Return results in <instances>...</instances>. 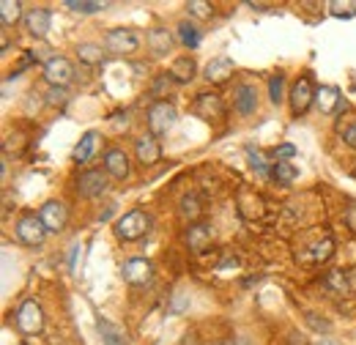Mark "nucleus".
I'll return each instance as SVG.
<instances>
[{
  "instance_id": "nucleus-36",
  "label": "nucleus",
  "mask_w": 356,
  "mask_h": 345,
  "mask_svg": "<svg viewBox=\"0 0 356 345\" xmlns=\"http://www.w3.org/2000/svg\"><path fill=\"white\" fill-rule=\"evenodd\" d=\"M346 280H348V291L356 294V268H348V271H346Z\"/></svg>"
},
{
  "instance_id": "nucleus-7",
  "label": "nucleus",
  "mask_w": 356,
  "mask_h": 345,
  "mask_svg": "<svg viewBox=\"0 0 356 345\" xmlns=\"http://www.w3.org/2000/svg\"><path fill=\"white\" fill-rule=\"evenodd\" d=\"M107 172L104 170H83L77 175V195H83V198H88V200H96V198H102L104 192H107Z\"/></svg>"
},
{
  "instance_id": "nucleus-39",
  "label": "nucleus",
  "mask_w": 356,
  "mask_h": 345,
  "mask_svg": "<svg viewBox=\"0 0 356 345\" xmlns=\"http://www.w3.org/2000/svg\"><path fill=\"white\" fill-rule=\"evenodd\" d=\"M19 345H25V343H19Z\"/></svg>"
},
{
  "instance_id": "nucleus-25",
  "label": "nucleus",
  "mask_w": 356,
  "mask_h": 345,
  "mask_svg": "<svg viewBox=\"0 0 356 345\" xmlns=\"http://www.w3.org/2000/svg\"><path fill=\"white\" fill-rule=\"evenodd\" d=\"M178 36H181V44L189 47V49H195V47L200 44V31H197L189 19H181V22H178Z\"/></svg>"
},
{
  "instance_id": "nucleus-30",
  "label": "nucleus",
  "mask_w": 356,
  "mask_h": 345,
  "mask_svg": "<svg viewBox=\"0 0 356 345\" xmlns=\"http://www.w3.org/2000/svg\"><path fill=\"white\" fill-rule=\"evenodd\" d=\"M69 11H80V14H99L104 8V3H88V0H69L66 3Z\"/></svg>"
},
{
  "instance_id": "nucleus-21",
  "label": "nucleus",
  "mask_w": 356,
  "mask_h": 345,
  "mask_svg": "<svg viewBox=\"0 0 356 345\" xmlns=\"http://www.w3.org/2000/svg\"><path fill=\"white\" fill-rule=\"evenodd\" d=\"M148 47H151V52H154L156 58H162V55H168V52L173 49V36H170L165 28H154V31L148 33Z\"/></svg>"
},
{
  "instance_id": "nucleus-33",
  "label": "nucleus",
  "mask_w": 356,
  "mask_h": 345,
  "mask_svg": "<svg viewBox=\"0 0 356 345\" xmlns=\"http://www.w3.org/2000/svg\"><path fill=\"white\" fill-rule=\"evenodd\" d=\"M293 154H296V148H293L291 143H282V145L274 148V159H291Z\"/></svg>"
},
{
  "instance_id": "nucleus-31",
  "label": "nucleus",
  "mask_w": 356,
  "mask_h": 345,
  "mask_svg": "<svg viewBox=\"0 0 356 345\" xmlns=\"http://www.w3.org/2000/svg\"><path fill=\"white\" fill-rule=\"evenodd\" d=\"M247 159H250V165H252L255 170L261 172V175H266V172H271V170H268L271 165H266V159H264V154H261V151H255L252 145H247Z\"/></svg>"
},
{
  "instance_id": "nucleus-34",
  "label": "nucleus",
  "mask_w": 356,
  "mask_h": 345,
  "mask_svg": "<svg viewBox=\"0 0 356 345\" xmlns=\"http://www.w3.org/2000/svg\"><path fill=\"white\" fill-rule=\"evenodd\" d=\"M343 140H346L351 148H356V121L346 124V129H343Z\"/></svg>"
},
{
  "instance_id": "nucleus-32",
  "label": "nucleus",
  "mask_w": 356,
  "mask_h": 345,
  "mask_svg": "<svg viewBox=\"0 0 356 345\" xmlns=\"http://www.w3.org/2000/svg\"><path fill=\"white\" fill-rule=\"evenodd\" d=\"M186 11H189L192 17H200V19H206V17L214 14V8H211L209 3H203V0H192V3H186Z\"/></svg>"
},
{
  "instance_id": "nucleus-18",
  "label": "nucleus",
  "mask_w": 356,
  "mask_h": 345,
  "mask_svg": "<svg viewBox=\"0 0 356 345\" xmlns=\"http://www.w3.org/2000/svg\"><path fill=\"white\" fill-rule=\"evenodd\" d=\"M315 104H318V110L321 113H334V110H340V104H343V96H340V90L334 86H321L318 88V93H315Z\"/></svg>"
},
{
  "instance_id": "nucleus-24",
  "label": "nucleus",
  "mask_w": 356,
  "mask_h": 345,
  "mask_svg": "<svg viewBox=\"0 0 356 345\" xmlns=\"http://www.w3.org/2000/svg\"><path fill=\"white\" fill-rule=\"evenodd\" d=\"M271 181H277V184H282V186H291L293 181H296V175L299 170L293 168V165H288V162H277V165H271Z\"/></svg>"
},
{
  "instance_id": "nucleus-26",
  "label": "nucleus",
  "mask_w": 356,
  "mask_h": 345,
  "mask_svg": "<svg viewBox=\"0 0 356 345\" xmlns=\"http://www.w3.org/2000/svg\"><path fill=\"white\" fill-rule=\"evenodd\" d=\"M178 211L184 219H197V216L203 214V206H200V200H197V195H184L181 198V203H178Z\"/></svg>"
},
{
  "instance_id": "nucleus-27",
  "label": "nucleus",
  "mask_w": 356,
  "mask_h": 345,
  "mask_svg": "<svg viewBox=\"0 0 356 345\" xmlns=\"http://www.w3.org/2000/svg\"><path fill=\"white\" fill-rule=\"evenodd\" d=\"M77 58H80L83 63L93 66V63H102V61H104V49H102L99 44H80V47H77Z\"/></svg>"
},
{
  "instance_id": "nucleus-28",
  "label": "nucleus",
  "mask_w": 356,
  "mask_h": 345,
  "mask_svg": "<svg viewBox=\"0 0 356 345\" xmlns=\"http://www.w3.org/2000/svg\"><path fill=\"white\" fill-rule=\"evenodd\" d=\"M332 252H334V241H332L329 236H323V241L315 244L310 250V260L312 263H326V260L332 258Z\"/></svg>"
},
{
  "instance_id": "nucleus-4",
  "label": "nucleus",
  "mask_w": 356,
  "mask_h": 345,
  "mask_svg": "<svg viewBox=\"0 0 356 345\" xmlns=\"http://www.w3.org/2000/svg\"><path fill=\"white\" fill-rule=\"evenodd\" d=\"M14 326L22 335H42V329H44V312H42V307H39L36 299H25V302L19 304V310L14 315Z\"/></svg>"
},
{
  "instance_id": "nucleus-38",
  "label": "nucleus",
  "mask_w": 356,
  "mask_h": 345,
  "mask_svg": "<svg viewBox=\"0 0 356 345\" xmlns=\"http://www.w3.org/2000/svg\"><path fill=\"white\" fill-rule=\"evenodd\" d=\"M211 345H230V343H225V340H220V343H211Z\"/></svg>"
},
{
  "instance_id": "nucleus-6",
  "label": "nucleus",
  "mask_w": 356,
  "mask_h": 345,
  "mask_svg": "<svg viewBox=\"0 0 356 345\" xmlns=\"http://www.w3.org/2000/svg\"><path fill=\"white\" fill-rule=\"evenodd\" d=\"M44 80L52 88H66L74 80V66L63 55H52L44 63Z\"/></svg>"
},
{
  "instance_id": "nucleus-8",
  "label": "nucleus",
  "mask_w": 356,
  "mask_h": 345,
  "mask_svg": "<svg viewBox=\"0 0 356 345\" xmlns=\"http://www.w3.org/2000/svg\"><path fill=\"white\" fill-rule=\"evenodd\" d=\"M104 47L113 55H132L134 49L140 47V39H137V33L129 31V28H113L107 33V39H104Z\"/></svg>"
},
{
  "instance_id": "nucleus-2",
  "label": "nucleus",
  "mask_w": 356,
  "mask_h": 345,
  "mask_svg": "<svg viewBox=\"0 0 356 345\" xmlns=\"http://www.w3.org/2000/svg\"><path fill=\"white\" fill-rule=\"evenodd\" d=\"M47 233H49V230H47V225L42 222L39 214H22L17 219V225H14V236H17V241L25 244V247H42Z\"/></svg>"
},
{
  "instance_id": "nucleus-11",
  "label": "nucleus",
  "mask_w": 356,
  "mask_h": 345,
  "mask_svg": "<svg viewBox=\"0 0 356 345\" xmlns=\"http://www.w3.org/2000/svg\"><path fill=\"white\" fill-rule=\"evenodd\" d=\"M39 216H42V222L47 225L49 233H60L66 227V222H69V211H66V206L60 200H47Z\"/></svg>"
},
{
  "instance_id": "nucleus-22",
  "label": "nucleus",
  "mask_w": 356,
  "mask_h": 345,
  "mask_svg": "<svg viewBox=\"0 0 356 345\" xmlns=\"http://www.w3.org/2000/svg\"><path fill=\"white\" fill-rule=\"evenodd\" d=\"M25 22V14H22V3L19 0H3L0 3V22H3V28H8V25H17V22Z\"/></svg>"
},
{
  "instance_id": "nucleus-20",
  "label": "nucleus",
  "mask_w": 356,
  "mask_h": 345,
  "mask_svg": "<svg viewBox=\"0 0 356 345\" xmlns=\"http://www.w3.org/2000/svg\"><path fill=\"white\" fill-rule=\"evenodd\" d=\"M96 329H99L102 340H104L107 345H129V337H127V332H124L121 326H115L113 321H107V318H99Z\"/></svg>"
},
{
  "instance_id": "nucleus-14",
  "label": "nucleus",
  "mask_w": 356,
  "mask_h": 345,
  "mask_svg": "<svg viewBox=\"0 0 356 345\" xmlns=\"http://www.w3.org/2000/svg\"><path fill=\"white\" fill-rule=\"evenodd\" d=\"M192 107H195V113H197L203 121H217V118L225 115V104L217 93H197V99H195Z\"/></svg>"
},
{
  "instance_id": "nucleus-5",
  "label": "nucleus",
  "mask_w": 356,
  "mask_h": 345,
  "mask_svg": "<svg viewBox=\"0 0 356 345\" xmlns=\"http://www.w3.org/2000/svg\"><path fill=\"white\" fill-rule=\"evenodd\" d=\"M315 86L310 83V77H299V80H293V86H291V93H288V102H291V110H293V115H305L307 110H310L312 104H315Z\"/></svg>"
},
{
  "instance_id": "nucleus-15",
  "label": "nucleus",
  "mask_w": 356,
  "mask_h": 345,
  "mask_svg": "<svg viewBox=\"0 0 356 345\" xmlns=\"http://www.w3.org/2000/svg\"><path fill=\"white\" fill-rule=\"evenodd\" d=\"M49 22H52L49 8H31V11L25 14V28H28V33L36 36V39H44L47 33H49Z\"/></svg>"
},
{
  "instance_id": "nucleus-13",
  "label": "nucleus",
  "mask_w": 356,
  "mask_h": 345,
  "mask_svg": "<svg viewBox=\"0 0 356 345\" xmlns=\"http://www.w3.org/2000/svg\"><path fill=\"white\" fill-rule=\"evenodd\" d=\"M134 157H137V162L145 165V168L156 165V162L162 159V148H159L156 137H154V134H143V137H137V143H134Z\"/></svg>"
},
{
  "instance_id": "nucleus-12",
  "label": "nucleus",
  "mask_w": 356,
  "mask_h": 345,
  "mask_svg": "<svg viewBox=\"0 0 356 345\" xmlns=\"http://www.w3.org/2000/svg\"><path fill=\"white\" fill-rule=\"evenodd\" d=\"M211 239H214V227L209 222H192L186 227V236H184V241L192 252H203L211 244Z\"/></svg>"
},
{
  "instance_id": "nucleus-9",
  "label": "nucleus",
  "mask_w": 356,
  "mask_h": 345,
  "mask_svg": "<svg viewBox=\"0 0 356 345\" xmlns=\"http://www.w3.org/2000/svg\"><path fill=\"white\" fill-rule=\"evenodd\" d=\"M121 274H124V280L129 285H148L151 277H154V266H151V260L145 258H129L121 266Z\"/></svg>"
},
{
  "instance_id": "nucleus-10",
  "label": "nucleus",
  "mask_w": 356,
  "mask_h": 345,
  "mask_svg": "<svg viewBox=\"0 0 356 345\" xmlns=\"http://www.w3.org/2000/svg\"><path fill=\"white\" fill-rule=\"evenodd\" d=\"M102 170L107 172L110 178H115V181H124V178L132 175V165H129V157L121 148H110L104 154V168Z\"/></svg>"
},
{
  "instance_id": "nucleus-19",
  "label": "nucleus",
  "mask_w": 356,
  "mask_h": 345,
  "mask_svg": "<svg viewBox=\"0 0 356 345\" xmlns=\"http://www.w3.org/2000/svg\"><path fill=\"white\" fill-rule=\"evenodd\" d=\"M99 143H102V137H99V131H86L83 137H80V143H77V148H74V154H72V159L77 162V165H86L90 157L96 154V148H99Z\"/></svg>"
},
{
  "instance_id": "nucleus-37",
  "label": "nucleus",
  "mask_w": 356,
  "mask_h": 345,
  "mask_svg": "<svg viewBox=\"0 0 356 345\" xmlns=\"http://www.w3.org/2000/svg\"><path fill=\"white\" fill-rule=\"evenodd\" d=\"M356 6H348V3H346V6H340V3H332V11H354Z\"/></svg>"
},
{
  "instance_id": "nucleus-17",
  "label": "nucleus",
  "mask_w": 356,
  "mask_h": 345,
  "mask_svg": "<svg viewBox=\"0 0 356 345\" xmlns=\"http://www.w3.org/2000/svg\"><path fill=\"white\" fill-rule=\"evenodd\" d=\"M233 107H236V113H241V115L255 113V107H258V90L252 86H238L236 93H233Z\"/></svg>"
},
{
  "instance_id": "nucleus-16",
  "label": "nucleus",
  "mask_w": 356,
  "mask_h": 345,
  "mask_svg": "<svg viewBox=\"0 0 356 345\" xmlns=\"http://www.w3.org/2000/svg\"><path fill=\"white\" fill-rule=\"evenodd\" d=\"M233 72H236V66H233V61L230 58H211V63L206 66V80L211 83V86H222V83H227L230 77H233Z\"/></svg>"
},
{
  "instance_id": "nucleus-35",
  "label": "nucleus",
  "mask_w": 356,
  "mask_h": 345,
  "mask_svg": "<svg viewBox=\"0 0 356 345\" xmlns=\"http://www.w3.org/2000/svg\"><path fill=\"white\" fill-rule=\"evenodd\" d=\"M346 225L356 236V203H348V209H346Z\"/></svg>"
},
{
  "instance_id": "nucleus-29",
  "label": "nucleus",
  "mask_w": 356,
  "mask_h": 345,
  "mask_svg": "<svg viewBox=\"0 0 356 345\" xmlns=\"http://www.w3.org/2000/svg\"><path fill=\"white\" fill-rule=\"evenodd\" d=\"M268 99L274 104H282V99H285V74H274L268 80Z\"/></svg>"
},
{
  "instance_id": "nucleus-23",
  "label": "nucleus",
  "mask_w": 356,
  "mask_h": 345,
  "mask_svg": "<svg viewBox=\"0 0 356 345\" xmlns=\"http://www.w3.org/2000/svg\"><path fill=\"white\" fill-rule=\"evenodd\" d=\"M195 77V61L192 58H178L170 66V80L173 83H189Z\"/></svg>"
},
{
  "instance_id": "nucleus-3",
  "label": "nucleus",
  "mask_w": 356,
  "mask_h": 345,
  "mask_svg": "<svg viewBox=\"0 0 356 345\" xmlns=\"http://www.w3.org/2000/svg\"><path fill=\"white\" fill-rule=\"evenodd\" d=\"M148 230H151V219H148L145 211H140V209L127 211V214L115 222V236L121 241H140Z\"/></svg>"
},
{
  "instance_id": "nucleus-1",
  "label": "nucleus",
  "mask_w": 356,
  "mask_h": 345,
  "mask_svg": "<svg viewBox=\"0 0 356 345\" xmlns=\"http://www.w3.org/2000/svg\"><path fill=\"white\" fill-rule=\"evenodd\" d=\"M145 121H148V134H154V137L168 134V131L176 127L178 110L168 102V99H159V102H154V104L148 107Z\"/></svg>"
}]
</instances>
